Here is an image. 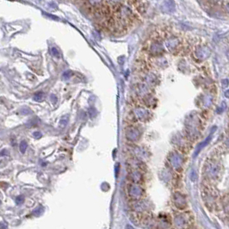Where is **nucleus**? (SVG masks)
Listing matches in <instances>:
<instances>
[{"mask_svg":"<svg viewBox=\"0 0 229 229\" xmlns=\"http://www.w3.org/2000/svg\"><path fill=\"white\" fill-rule=\"evenodd\" d=\"M164 46L167 51L173 54H178L182 49L184 48V46L183 45L182 39L178 37V35H172L167 36V38H165Z\"/></svg>","mask_w":229,"mask_h":229,"instance_id":"obj_1","label":"nucleus"},{"mask_svg":"<svg viewBox=\"0 0 229 229\" xmlns=\"http://www.w3.org/2000/svg\"><path fill=\"white\" fill-rule=\"evenodd\" d=\"M210 56V49L207 46H197L192 52V57L196 62H202Z\"/></svg>","mask_w":229,"mask_h":229,"instance_id":"obj_2","label":"nucleus"},{"mask_svg":"<svg viewBox=\"0 0 229 229\" xmlns=\"http://www.w3.org/2000/svg\"><path fill=\"white\" fill-rule=\"evenodd\" d=\"M148 50L150 54L154 55V56L161 55L165 53V46H164V43L160 42V40H154L150 44Z\"/></svg>","mask_w":229,"mask_h":229,"instance_id":"obj_3","label":"nucleus"},{"mask_svg":"<svg viewBox=\"0 0 229 229\" xmlns=\"http://www.w3.org/2000/svg\"><path fill=\"white\" fill-rule=\"evenodd\" d=\"M175 9V3L172 0H167L165 1L164 4L162 5V10L165 13H170L172 12Z\"/></svg>","mask_w":229,"mask_h":229,"instance_id":"obj_4","label":"nucleus"},{"mask_svg":"<svg viewBox=\"0 0 229 229\" xmlns=\"http://www.w3.org/2000/svg\"><path fill=\"white\" fill-rule=\"evenodd\" d=\"M27 147H28L27 142L25 141H22L20 142V145H19L20 152H22V153H25L26 150H27Z\"/></svg>","mask_w":229,"mask_h":229,"instance_id":"obj_5","label":"nucleus"},{"mask_svg":"<svg viewBox=\"0 0 229 229\" xmlns=\"http://www.w3.org/2000/svg\"><path fill=\"white\" fill-rule=\"evenodd\" d=\"M44 212V209L42 206H39L33 211V215L35 216H40Z\"/></svg>","mask_w":229,"mask_h":229,"instance_id":"obj_6","label":"nucleus"},{"mask_svg":"<svg viewBox=\"0 0 229 229\" xmlns=\"http://www.w3.org/2000/svg\"><path fill=\"white\" fill-rule=\"evenodd\" d=\"M24 200H25V198H24V196L23 195H18L17 196V198H16V203H17V205H21V204H23L24 202Z\"/></svg>","mask_w":229,"mask_h":229,"instance_id":"obj_7","label":"nucleus"},{"mask_svg":"<svg viewBox=\"0 0 229 229\" xmlns=\"http://www.w3.org/2000/svg\"><path fill=\"white\" fill-rule=\"evenodd\" d=\"M33 136H34V138L38 140V139H40L41 137V134H40V132H35L33 134Z\"/></svg>","mask_w":229,"mask_h":229,"instance_id":"obj_8","label":"nucleus"},{"mask_svg":"<svg viewBox=\"0 0 229 229\" xmlns=\"http://www.w3.org/2000/svg\"><path fill=\"white\" fill-rule=\"evenodd\" d=\"M224 7H225V9H226V12L229 14V0H226L225 3H224Z\"/></svg>","mask_w":229,"mask_h":229,"instance_id":"obj_9","label":"nucleus"},{"mask_svg":"<svg viewBox=\"0 0 229 229\" xmlns=\"http://www.w3.org/2000/svg\"><path fill=\"white\" fill-rule=\"evenodd\" d=\"M8 227V225H7L5 222H0V229H6Z\"/></svg>","mask_w":229,"mask_h":229,"instance_id":"obj_10","label":"nucleus"},{"mask_svg":"<svg viewBox=\"0 0 229 229\" xmlns=\"http://www.w3.org/2000/svg\"><path fill=\"white\" fill-rule=\"evenodd\" d=\"M4 152H8L7 150H5V149H4V150H3V151H2V152H0V156H4V155L8 154V153H4Z\"/></svg>","mask_w":229,"mask_h":229,"instance_id":"obj_11","label":"nucleus"}]
</instances>
